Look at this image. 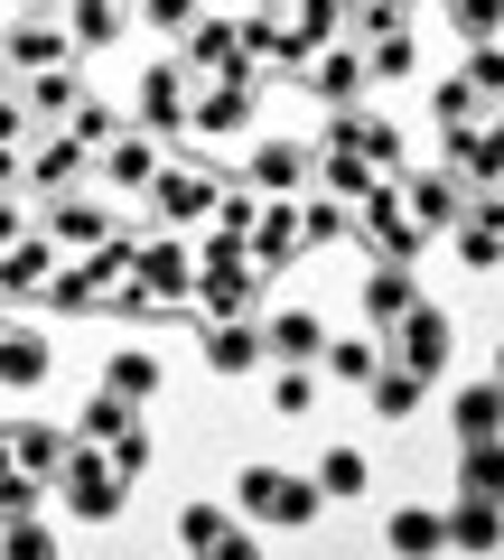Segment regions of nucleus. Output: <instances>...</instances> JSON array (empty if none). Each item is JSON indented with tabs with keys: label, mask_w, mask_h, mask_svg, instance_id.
<instances>
[{
	"label": "nucleus",
	"mask_w": 504,
	"mask_h": 560,
	"mask_svg": "<svg viewBox=\"0 0 504 560\" xmlns=\"http://www.w3.org/2000/svg\"><path fill=\"white\" fill-rule=\"evenodd\" d=\"M421 234H430V224H411L402 206H384V197L364 206V243H374V261H411V253H421Z\"/></svg>",
	"instance_id": "obj_1"
},
{
	"label": "nucleus",
	"mask_w": 504,
	"mask_h": 560,
	"mask_svg": "<svg viewBox=\"0 0 504 560\" xmlns=\"http://www.w3.org/2000/svg\"><path fill=\"white\" fill-rule=\"evenodd\" d=\"M178 533H187V551H206V560H224V551H253V541H243L234 533V514H215V504H187V514H178Z\"/></svg>",
	"instance_id": "obj_2"
},
{
	"label": "nucleus",
	"mask_w": 504,
	"mask_h": 560,
	"mask_svg": "<svg viewBox=\"0 0 504 560\" xmlns=\"http://www.w3.org/2000/svg\"><path fill=\"white\" fill-rule=\"evenodd\" d=\"M243 504H253V514H271V523H308V514H318V495H308V486H290V477H243Z\"/></svg>",
	"instance_id": "obj_3"
},
{
	"label": "nucleus",
	"mask_w": 504,
	"mask_h": 560,
	"mask_svg": "<svg viewBox=\"0 0 504 560\" xmlns=\"http://www.w3.org/2000/svg\"><path fill=\"white\" fill-rule=\"evenodd\" d=\"M402 346H411V374H439V364H448V318H439V308H411Z\"/></svg>",
	"instance_id": "obj_4"
},
{
	"label": "nucleus",
	"mask_w": 504,
	"mask_h": 560,
	"mask_svg": "<svg viewBox=\"0 0 504 560\" xmlns=\"http://www.w3.org/2000/svg\"><path fill=\"white\" fill-rule=\"evenodd\" d=\"M364 308H374V327H384V318H411V308H421V290H411L402 261H374V290H364Z\"/></svg>",
	"instance_id": "obj_5"
},
{
	"label": "nucleus",
	"mask_w": 504,
	"mask_h": 560,
	"mask_svg": "<svg viewBox=\"0 0 504 560\" xmlns=\"http://www.w3.org/2000/svg\"><path fill=\"white\" fill-rule=\"evenodd\" d=\"M66 495H75L84 514H113V504H121V467H94V458H75V467H66Z\"/></svg>",
	"instance_id": "obj_6"
},
{
	"label": "nucleus",
	"mask_w": 504,
	"mask_h": 560,
	"mask_svg": "<svg viewBox=\"0 0 504 560\" xmlns=\"http://www.w3.org/2000/svg\"><path fill=\"white\" fill-rule=\"evenodd\" d=\"M337 150H355V160H384V178H392V160H402V131H392V121H337Z\"/></svg>",
	"instance_id": "obj_7"
},
{
	"label": "nucleus",
	"mask_w": 504,
	"mask_h": 560,
	"mask_svg": "<svg viewBox=\"0 0 504 560\" xmlns=\"http://www.w3.org/2000/svg\"><path fill=\"white\" fill-rule=\"evenodd\" d=\"M458 430H467V440H495V430H504V383H467V393H458Z\"/></svg>",
	"instance_id": "obj_8"
},
{
	"label": "nucleus",
	"mask_w": 504,
	"mask_h": 560,
	"mask_svg": "<svg viewBox=\"0 0 504 560\" xmlns=\"http://www.w3.org/2000/svg\"><path fill=\"white\" fill-rule=\"evenodd\" d=\"M448 541H458V551H495V541H504V514H495L485 495H467L458 523H448Z\"/></svg>",
	"instance_id": "obj_9"
},
{
	"label": "nucleus",
	"mask_w": 504,
	"mask_h": 560,
	"mask_svg": "<svg viewBox=\"0 0 504 560\" xmlns=\"http://www.w3.org/2000/svg\"><path fill=\"white\" fill-rule=\"evenodd\" d=\"M384 541H392V551H402V560H421V551H439V541H448V523L411 504V514H392V523H384Z\"/></svg>",
	"instance_id": "obj_10"
},
{
	"label": "nucleus",
	"mask_w": 504,
	"mask_h": 560,
	"mask_svg": "<svg viewBox=\"0 0 504 560\" xmlns=\"http://www.w3.org/2000/svg\"><path fill=\"white\" fill-rule=\"evenodd\" d=\"M458 477H467V495H485V504H504V440H477L458 458Z\"/></svg>",
	"instance_id": "obj_11"
},
{
	"label": "nucleus",
	"mask_w": 504,
	"mask_h": 560,
	"mask_svg": "<svg viewBox=\"0 0 504 560\" xmlns=\"http://www.w3.org/2000/svg\"><path fill=\"white\" fill-rule=\"evenodd\" d=\"M253 355H262V337H253V327H215V337H206V364H215V374H243Z\"/></svg>",
	"instance_id": "obj_12"
},
{
	"label": "nucleus",
	"mask_w": 504,
	"mask_h": 560,
	"mask_svg": "<svg viewBox=\"0 0 504 560\" xmlns=\"http://www.w3.org/2000/svg\"><path fill=\"white\" fill-rule=\"evenodd\" d=\"M271 355L308 364V355H318V318H300V308H281V318H271Z\"/></svg>",
	"instance_id": "obj_13"
},
{
	"label": "nucleus",
	"mask_w": 504,
	"mask_h": 560,
	"mask_svg": "<svg viewBox=\"0 0 504 560\" xmlns=\"http://www.w3.org/2000/svg\"><path fill=\"white\" fill-rule=\"evenodd\" d=\"M47 374V346L38 337H0V383H38Z\"/></svg>",
	"instance_id": "obj_14"
},
{
	"label": "nucleus",
	"mask_w": 504,
	"mask_h": 560,
	"mask_svg": "<svg viewBox=\"0 0 504 560\" xmlns=\"http://www.w3.org/2000/svg\"><path fill=\"white\" fill-rule=\"evenodd\" d=\"M374 411H384V420L421 411V374H392V364H384V374H374Z\"/></svg>",
	"instance_id": "obj_15"
},
{
	"label": "nucleus",
	"mask_w": 504,
	"mask_h": 560,
	"mask_svg": "<svg viewBox=\"0 0 504 560\" xmlns=\"http://www.w3.org/2000/svg\"><path fill=\"white\" fill-rule=\"evenodd\" d=\"M448 20H458V38H495V28H504V0H448Z\"/></svg>",
	"instance_id": "obj_16"
},
{
	"label": "nucleus",
	"mask_w": 504,
	"mask_h": 560,
	"mask_svg": "<svg viewBox=\"0 0 504 560\" xmlns=\"http://www.w3.org/2000/svg\"><path fill=\"white\" fill-rule=\"evenodd\" d=\"M300 168H308V150H300V140H271V150H262V168H253V178H262V187H290V178H300Z\"/></svg>",
	"instance_id": "obj_17"
},
{
	"label": "nucleus",
	"mask_w": 504,
	"mask_h": 560,
	"mask_svg": "<svg viewBox=\"0 0 504 560\" xmlns=\"http://www.w3.org/2000/svg\"><path fill=\"white\" fill-rule=\"evenodd\" d=\"M318 495H364V458L355 448H337V458L318 467Z\"/></svg>",
	"instance_id": "obj_18"
},
{
	"label": "nucleus",
	"mask_w": 504,
	"mask_h": 560,
	"mask_svg": "<svg viewBox=\"0 0 504 560\" xmlns=\"http://www.w3.org/2000/svg\"><path fill=\"white\" fill-rule=\"evenodd\" d=\"M0 551H20V560H47V551H57V533H38V523H0Z\"/></svg>",
	"instance_id": "obj_19"
},
{
	"label": "nucleus",
	"mask_w": 504,
	"mask_h": 560,
	"mask_svg": "<svg viewBox=\"0 0 504 560\" xmlns=\"http://www.w3.org/2000/svg\"><path fill=\"white\" fill-rule=\"evenodd\" d=\"M150 383H160V364H150V355H121V364H113V393H121V401H141Z\"/></svg>",
	"instance_id": "obj_20"
},
{
	"label": "nucleus",
	"mask_w": 504,
	"mask_h": 560,
	"mask_svg": "<svg viewBox=\"0 0 504 560\" xmlns=\"http://www.w3.org/2000/svg\"><path fill=\"white\" fill-rule=\"evenodd\" d=\"M308 84H318V94H337V103H345V94H355V84H364V66H355V57H327V66H318V75H308Z\"/></svg>",
	"instance_id": "obj_21"
},
{
	"label": "nucleus",
	"mask_w": 504,
	"mask_h": 560,
	"mask_svg": "<svg viewBox=\"0 0 504 560\" xmlns=\"http://www.w3.org/2000/svg\"><path fill=\"white\" fill-rule=\"evenodd\" d=\"M467 84H477V94H504V57H495V47H477V57H467Z\"/></svg>",
	"instance_id": "obj_22"
},
{
	"label": "nucleus",
	"mask_w": 504,
	"mask_h": 560,
	"mask_svg": "<svg viewBox=\"0 0 504 560\" xmlns=\"http://www.w3.org/2000/svg\"><path fill=\"white\" fill-rule=\"evenodd\" d=\"M75 38H84V47L113 38V10H103V0H75Z\"/></svg>",
	"instance_id": "obj_23"
},
{
	"label": "nucleus",
	"mask_w": 504,
	"mask_h": 560,
	"mask_svg": "<svg viewBox=\"0 0 504 560\" xmlns=\"http://www.w3.org/2000/svg\"><path fill=\"white\" fill-rule=\"evenodd\" d=\"M84 420H94V430H113V440H131V401H121V393H113V401H94Z\"/></svg>",
	"instance_id": "obj_24"
},
{
	"label": "nucleus",
	"mask_w": 504,
	"mask_h": 560,
	"mask_svg": "<svg viewBox=\"0 0 504 560\" xmlns=\"http://www.w3.org/2000/svg\"><path fill=\"white\" fill-rule=\"evenodd\" d=\"M402 66H411V38H402V28H384V47H374V75H402Z\"/></svg>",
	"instance_id": "obj_25"
},
{
	"label": "nucleus",
	"mask_w": 504,
	"mask_h": 560,
	"mask_svg": "<svg viewBox=\"0 0 504 560\" xmlns=\"http://www.w3.org/2000/svg\"><path fill=\"white\" fill-rule=\"evenodd\" d=\"M10 57H20V66H47V57H57V38H47V28H20V47H10Z\"/></svg>",
	"instance_id": "obj_26"
},
{
	"label": "nucleus",
	"mask_w": 504,
	"mask_h": 560,
	"mask_svg": "<svg viewBox=\"0 0 504 560\" xmlns=\"http://www.w3.org/2000/svg\"><path fill=\"white\" fill-rule=\"evenodd\" d=\"M150 20H160V28H187V0H150Z\"/></svg>",
	"instance_id": "obj_27"
},
{
	"label": "nucleus",
	"mask_w": 504,
	"mask_h": 560,
	"mask_svg": "<svg viewBox=\"0 0 504 560\" xmlns=\"http://www.w3.org/2000/svg\"><path fill=\"white\" fill-rule=\"evenodd\" d=\"M364 20H374V28H392V20H402V0H374V10H364Z\"/></svg>",
	"instance_id": "obj_28"
},
{
	"label": "nucleus",
	"mask_w": 504,
	"mask_h": 560,
	"mask_svg": "<svg viewBox=\"0 0 504 560\" xmlns=\"http://www.w3.org/2000/svg\"><path fill=\"white\" fill-rule=\"evenodd\" d=\"M495 383H504V355H495Z\"/></svg>",
	"instance_id": "obj_29"
},
{
	"label": "nucleus",
	"mask_w": 504,
	"mask_h": 560,
	"mask_svg": "<svg viewBox=\"0 0 504 560\" xmlns=\"http://www.w3.org/2000/svg\"><path fill=\"white\" fill-rule=\"evenodd\" d=\"M0 66H10V47H0Z\"/></svg>",
	"instance_id": "obj_30"
},
{
	"label": "nucleus",
	"mask_w": 504,
	"mask_h": 560,
	"mask_svg": "<svg viewBox=\"0 0 504 560\" xmlns=\"http://www.w3.org/2000/svg\"><path fill=\"white\" fill-rule=\"evenodd\" d=\"M495 150H504V140H495Z\"/></svg>",
	"instance_id": "obj_31"
},
{
	"label": "nucleus",
	"mask_w": 504,
	"mask_h": 560,
	"mask_svg": "<svg viewBox=\"0 0 504 560\" xmlns=\"http://www.w3.org/2000/svg\"><path fill=\"white\" fill-rule=\"evenodd\" d=\"M495 224H504V215H495Z\"/></svg>",
	"instance_id": "obj_32"
}]
</instances>
